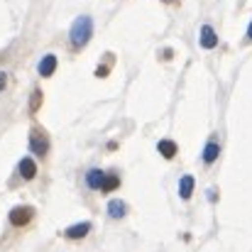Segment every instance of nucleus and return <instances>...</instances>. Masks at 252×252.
<instances>
[{"mask_svg": "<svg viewBox=\"0 0 252 252\" xmlns=\"http://www.w3.org/2000/svg\"><path fill=\"white\" fill-rule=\"evenodd\" d=\"M91 34H93V20H91L88 15L76 17L74 25H71V44H74L76 49H81V47L88 44Z\"/></svg>", "mask_w": 252, "mask_h": 252, "instance_id": "nucleus-1", "label": "nucleus"}, {"mask_svg": "<svg viewBox=\"0 0 252 252\" xmlns=\"http://www.w3.org/2000/svg\"><path fill=\"white\" fill-rule=\"evenodd\" d=\"M30 150L37 157H44L49 152V140H47V135L42 130H32V135H30Z\"/></svg>", "mask_w": 252, "mask_h": 252, "instance_id": "nucleus-2", "label": "nucleus"}, {"mask_svg": "<svg viewBox=\"0 0 252 252\" xmlns=\"http://www.w3.org/2000/svg\"><path fill=\"white\" fill-rule=\"evenodd\" d=\"M32 216H34V208L32 206H17V208L10 211V223L15 228H22V225H27L32 220Z\"/></svg>", "mask_w": 252, "mask_h": 252, "instance_id": "nucleus-3", "label": "nucleus"}, {"mask_svg": "<svg viewBox=\"0 0 252 252\" xmlns=\"http://www.w3.org/2000/svg\"><path fill=\"white\" fill-rule=\"evenodd\" d=\"M216 44H218V37H216L213 27H211V25H203V27H201V47H203V49H213Z\"/></svg>", "mask_w": 252, "mask_h": 252, "instance_id": "nucleus-4", "label": "nucleus"}, {"mask_svg": "<svg viewBox=\"0 0 252 252\" xmlns=\"http://www.w3.org/2000/svg\"><path fill=\"white\" fill-rule=\"evenodd\" d=\"M88 233H91V223H79V225H71V228L64 230V235H66L69 240H81Z\"/></svg>", "mask_w": 252, "mask_h": 252, "instance_id": "nucleus-5", "label": "nucleus"}, {"mask_svg": "<svg viewBox=\"0 0 252 252\" xmlns=\"http://www.w3.org/2000/svg\"><path fill=\"white\" fill-rule=\"evenodd\" d=\"M20 174H22V179H27V181L37 176V164H34L32 157H25V159L20 162Z\"/></svg>", "mask_w": 252, "mask_h": 252, "instance_id": "nucleus-6", "label": "nucleus"}, {"mask_svg": "<svg viewBox=\"0 0 252 252\" xmlns=\"http://www.w3.org/2000/svg\"><path fill=\"white\" fill-rule=\"evenodd\" d=\"M57 69V57L54 54H47L42 62H39V76H52Z\"/></svg>", "mask_w": 252, "mask_h": 252, "instance_id": "nucleus-7", "label": "nucleus"}, {"mask_svg": "<svg viewBox=\"0 0 252 252\" xmlns=\"http://www.w3.org/2000/svg\"><path fill=\"white\" fill-rule=\"evenodd\" d=\"M103 179H105V174H103L100 169H91V171L86 174V184H88V189H100V186H103Z\"/></svg>", "mask_w": 252, "mask_h": 252, "instance_id": "nucleus-8", "label": "nucleus"}, {"mask_svg": "<svg viewBox=\"0 0 252 252\" xmlns=\"http://www.w3.org/2000/svg\"><path fill=\"white\" fill-rule=\"evenodd\" d=\"M191 193H193V176H181V181H179V196L186 201V198H191Z\"/></svg>", "mask_w": 252, "mask_h": 252, "instance_id": "nucleus-9", "label": "nucleus"}, {"mask_svg": "<svg viewBox=\"0 0 252 252\" xmlns=\"http://www.w3.org/2000/svg\"><path fill=\"white\" fill-rule=\"evenodd\" d=\"M218 152H220L218 142H216V140H211V142L206 145V150H203V162H206V164L216 162V159H218Z\"/></svg>", "mask_w": 252, "mask_h": 252, "instance_id": "nucleus-10", "label": "nucleus"}, {"mask_svg": "<svg viewBox=\"0 0 252 252\" xmlns=\"http://www.w3.org/2000/svg\"><path fill=\"white\" fill-rule=\"evenodd\" d=\"M108 213H110V218H123V216L127 213V206H125L123 201H118V198H115V201H110V203H108Z\"/></svg>", "mask_w": 252, "mask_h": 252, "instance_id": "nucleus-11", "label": "nucleus"}, {"mask_svg": "<svg viewBox=\"0 0 252 252\" xmlns=\"http://www.w3.org/2000/svg\"><path fill=\"white\" fill-rule=\"evenodd\" d=\"M159 155H162V157H167V159H171V157L176 155V142H171V140H162V142H159Z\"/></svg>", "mask_w": 252, "mask_h": 252, "instance_id": "nucleus-12", "label": "nucleus"}, {"mask_svg": "<svg viewBox=\"0 0 252 252\" xmlns=\"http://www.w3.org/2000/svg\"><path fill=\"white\" fill-rule=\"evenodd\" d=\"M120 186V179L115 176V174H105V179H103V186H100V191H115Z\"/></svg>", "mask_w": 252, "mask_h": 252, "instance_id": "nucleus-13", "label": "nucleus"}, {"mask_svg": "<svg viewBox=\"0 0 252 252\" xmlns=\"http://www.w3.org/2000/svg\"><path fill=\"white\" fill-rule=\"evenodd\" d=\"M39 105H42V91L37 88V91L32 93V98H30V110H32V113H37V110H39Z\"/></svg>", "mask_w": 252, "mask_h": 252, "instance_id": "nucleus-14", "label": "nucleus"}, {"mask_svg": "<svg viewBox=\"0 0 252 252\" xmlns=\"http://www.w3.org/2000/svg\"><path fill=\"white\" fill-rule=\"evenodd\" d=\"M5 86H7V76H5V74H2V71H0V91H2V88H5Z\"/></svg>", "mask_w": 252, "mask_h": 252, "instance_id": "nucleus-15", "label": "nucleus"}, {"mask_svg": "<svg viewBox=\"0 0 252 252\" xmlns=\"http://www.w3.org/2000/svg\"><path fill=\"white\" fill-rule=\"evenodd\" d=\"M248 37L252 39V22H250V27H248Z\"/></svg>", "mask_w": 252, "mask_h": 252, "instance_id": "nucleus-16", "label": "nucleus"}]
</instances>
